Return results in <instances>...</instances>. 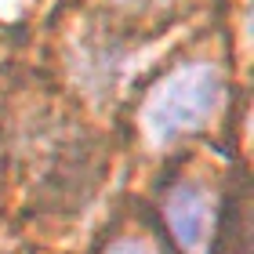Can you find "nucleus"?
<instances>
[{
  "instance_id": "nucleus-1",
  "label": "nucleus",
  "mask_w": 254,
  "mask_h": 254,
  "mask_svg": "<svg viewBox=\"0 0 254 254\" xmlns=\"http://www.w3.org/2000/svg\"><path fill=\"white\" fill-rule=\"evenodd\" d=\"M225 91V80L214 65L189 62L167 73L160 84L149 91L142 106V127L156 145L175 142V138L196 131L200 124L211 120Z\"/></svg>"
},
{
  "instance_id": "nucleus-2",
  "label": "nucleus",
  "mask_w": 254,
  "mask_h": 254,
  "mask_svg": "<svg viewBox=\"0 0 254 254\" xmlns=\"http://www.w3.org/2000/svg\"><path fill=\"white\" fill-rule=\"evenodd\" d=\"M167 225L186 251H200L214 229V203L200 186H175L167 192Z\"/></svg>"
},
{
  "instance_id": "nucleus-3",
  "label": "nucleus",
  "mask_w": 254,
  "mask_h": 254,
  "mask_svg": "<svg viewBox=\"0 0 254 254\" xmlns=\"http://www.w3.org/2000/svg\"><path fill=\"white\" fill-rule=\"evenodd\" d=\"M106 254H160L156 247H149L145 240H117V244H109Z\"/></svg>"
},
{
  "instance_id": "nucleus-4",
  "label": "nucleus",
  "mask_w": 254,
  "mask_h": 254,
  "mask_svg": "<svg viewBox=\"0 0 254 254\" xmlns=\"http://www.w3.org/2000/svg\"><path fill=\"white\" fill-rule=\"evenodd\" d=\"M120 4H134L138 7V4H160V0H120Z\"/></svg>"
}]
</instances>
